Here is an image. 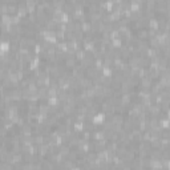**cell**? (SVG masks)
<instances>
[{
    "label": "cell",
    "instance_id": "obj_1",
    "mask_svg": "<svg viewBox=\"0 0 170 170\" xmlns=\"http://www.w3.org/2000/svg\"><path fill=\"white\" fill-rule=\"evenodd\" d=\"M27 5H25V2L23 3H17V16L19 17H23L27 15Z\"/></svg>",
    "mask_w": 170,
    "mask_h": 170
},
{
    "label": "cell",
    "instance_id": "obj_2",
    "mask_svg": "<svg viewBox=\"0 0 170 170\" xmlns=\"http://www.w3.org/2000/svg\"><path fill=\"white\" fill-rule=\"evenodd\" d=\"M25 5H27V11L29 14H35L36 12V2L29 0V2H25Z\"/></svg>",
    "mask_w": 170,
    "mask_h": 170
},
{
    "label": "cell",
    "instance_id": "obj_3",
    "mask_svg": "<svg viewBox=\"0 0 170 170\" xmlns=\"http://www.w3.org/2000/svg\"><path fill=\"white\" fill-rule=\"evenodd\" d=\"M102 121H104V116H102V114H99V116L94 117V122H96V124H100V122H102Z\"/></svg>",
    "mask_w": 170,
    "mask_h": 170
},
{
    "label": "cell",
    "instance_id": "obj_4",
    "mask_svg": "<svg viewBox=\"0 0 170 170\" xmlns=\"http://www.w3.org/2000/svg\"><path fill=\"white\" fill-rule=\"evenodd\" d=\"M73 170H78V169H73Z\"/></svg>",
    "mask_w": 170,
    "mask_h": 170
}]
</instances>
